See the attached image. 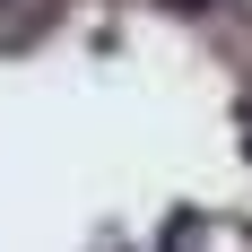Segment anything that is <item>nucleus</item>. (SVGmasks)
<instances>
[{
  "label": "nucleus",
  "mask_w": 252,
  "mask_h": 252,
  "mask_svg": "<svg viewBox=\"0 0 252 252\" xmlns=\"http://www.w3.org/2000/svg\"><path fill=\"white\" fill-rule=\"evenodd\" d=\"M165 9H209V0H165Z\"/></svg>",
  "instance_id": "1"
}]
</instances>
